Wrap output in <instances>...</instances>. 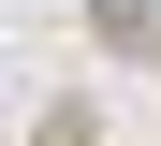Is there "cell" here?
Here are the masks:
<instances>
[{
    "label": "cell",
    "instance_id": "cell-1",
    "mask_svg": "<svg viewBox=\"0 0 161 146\" xmlns=\"http://www.w3.org/2000/svg\"><path fill=\"white\" fill-rule=\"evenodd\" d=\"M88 44L103 58H161V0H88Z\"/></svg>",
    "mask_w": 161,
    "mask_h": 146
}]
</instances>
